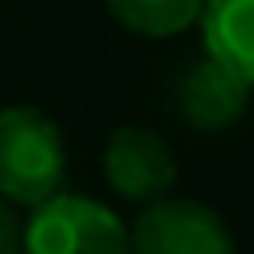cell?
I'll return each instance as SVG.
<instances>
[{
  "label": "cell",
  "mask_w": 254,
  "mask_h": 254,
  "mask_svg": "<svg viewBox=\"0 0 254 254\" xmlns=\"http://www.w3.org/2000/svg\"><path fill=\"white\" fill-rule=\"evenodd\" d=\"M21 254H129V229L100 200L59 192L21 225Z\"/></svg>",
  "instance_id": "cell-2"
},
{
  "label": "cell",
  "mask_w": 254,
  "mask_h": 254,
  "mask_svg": "<svg viewBox=\"0 0 254 254\" xmlns=\"http://www.w3.org/2000/svg\"><path fill=\"white\" fill-rule=\"evenodd\" d=\"M0 254H21V221L8 200H0Z\"/></svg>",
  "instance_id": "cell-8"
},
{
  "label": "cell",
  "mask_w": 254,
  "mask_h": 254,
  "mask_svg": "<svg viewBox=\"0 0 254 254\" xmlns=\"http://www.w3.org/2000/svg\"><path fill=\"white\" fill-rule=\"evenodd\" d=\"M200 34L204 55L254 88V0H204Z\"/></svg>",
  "instance_id": "cell-6"
},
{
  "label": "cell",
  "mask_w": 254,
  "mask_h": 254,
  "mask_svg": "<svg viewBox=\"0 0 254 254\" xmlns=\"http://www.w3.org/2000/svg\"><path fill=\"white\" fill-rule=\"evenodd\" d=\"M67 146L63 129L34 104L0 109V200L38 208L63 192Z\"/></svg>",
  "instance_id": "cell-1"
},
{
  "label": "cell",
  "mask_w": 254,
  "mask_h": 254,
  "mask_svg": "<svg viewBox=\"0 0 254 254\" xmlns=\"http://www.w3.org/2000/svg\"><path fill=\"white\" fill-rule=\"evenodd\" d=\"M129 254H238L217 208L188 196H163L129 229Z\"/></svg>",
  "instance_id": "cell-3"
},
{
  "label": "cell",
  "mask_w": 254,
  "mask_h": 254,
  "mask_svg": "<svg viewBox=\"0 0 254 254\" xmlns=\"http://www.w3.org/2000/svg\"><path fill=\"white\" fill-rule=\"evenodd\" d=\"M179 175V163L163 133L142 125H121L109 133L104 146V179L121 200L129 204H154L171 192Z\"/></svg>",
  "instance_id": "cell-4"
},
{
  "label": "cell",
  "mask_w": 254,
  "mask_h": 254,
  "mask_svg": "<svg viewBox=\"0 0 254 254\" xmlns=\"http://www.w3.org/2000/svg\"><path fill=\"white\" fill-rule=\"evenodd\" d=\"M104 8L142 38H175L200 21L204 0H104Z\"/></svg>",
  "instance_id": "cell-7"
},
{
  "label": "cell",
  "mask_w": 254,
  "mask_h": 254,
  "mask_svg": "<svg viewBox=\"0 0 254 254\" xmlns=\"http://www.w3.org/2000/svg\"><path fill=\"white\" fill-rule=\"evenodd\" d=\"M250 104V88L242 83L234 71H225L221 63L213 59H200L184 71L175 88V109L192 129L200 133H217V129H229Z\"/></svg>",
  "instance_id": "cell-5"
}]
</instances>
